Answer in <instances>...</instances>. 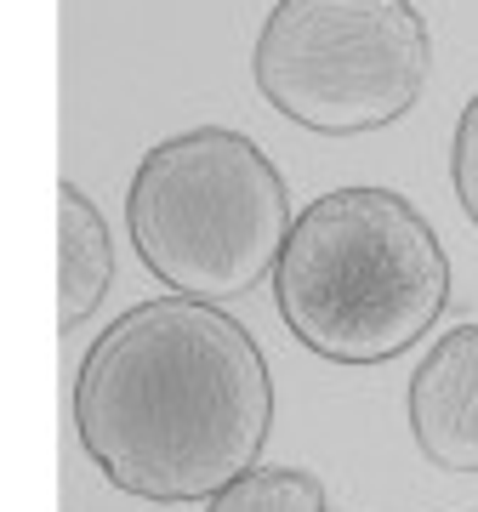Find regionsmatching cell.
<instances>
[{"label":"cell","mask_w":478,"mask_h":512,"mask_svg":"<svg viewBox=\"0 0 478 512\" xmlns=\"http://www.w3.org/2000/svg\"><path fill=\"white\" fill-rule=\"evenodd\" d=\"M205 512H336L325 484L302 467H251L222 495H211Z\"/></svg>","instance_id":"7"},{"label":"cell","mask_w":478,"mask_h":512,"mask_svg":"<svg viewBox=\"0 0 478 512\" xmlns=\"http://www.w3.org/2000/svg\"><path fill=\"white\" fill-rule=\"evenodd\" d=\"M450 177H456V200H461V211L473 217V228H478V92H473V103L461 109V120H456V143H450Z\"/></svg>","instance_id":"8"},{"label":"cell","mask_w":478,"mask_h":512,"mask_svg":"<svg viewBox=\"0 0 478 512\" xmlns=\"http://www.w3.org/2000/svg\"><path fill=\"white\" fill-rule=\"evenodd\" d=\"M251 74L285 120L319 137H359L416 109L433 74V35L410 0H279Z\"/></svg>","instance_id":"4"},{"label":"cell","mask_w":478,"mask_h":512,"mask_svg":"<svg viewBox=\"0 0 478 512\" xmlns=\"http://www.w3.org/2000/svg\"><path fill=\"white\" fill-rule=\"evenodd\" d=\"M126 228L160 285L234 302L279 268L296 217L285 177L245 131L200 126L143 154L126 188Z\"/></svg>","instance_id":"3"},{"label":"cell","mask_w":478,"mask_h":512,"mask_svg":"<svg viewBox=\"0 0 478 512\" xmlns=\"http://www.w3.org/2000/svg\"><path fill=\"white\" fill-rule=\"evenodd\" d=\"M274 382L257 336L200 296L120 313L74 376V433L114 490L205 501L257 467Z\"/></svg>","instance_id":"1"},{"label":"cell","mask_w":478,"mask_h":512,"mask_svg":"<svg viewBox=\"0 0 478 512\" xmlns=\"http://www.w3.org/2000/svg\"><path fill=\"white\" fill-rule=\"evenodd\" d=\"M114 285V239L103 211L69 177L57 183V325L92 319Z\"/></svg>","instance_id":"6"},{"label":"cell","mask_w":478,"mask_h":512,"mask_svg":"<svg viewBox=\"0 0 478 512\" xmlns=\"http://www.w3.org/2000/svg\"><path fill=\"white\" fill-rule=\"evenodd\" d=\"M410 439L444 473H478V319L422 353L410 376Z\"/></svg>","instance_id":"5"},{"label":"cell","mask_w":478,"mask_h":512,"mask_svg":"<svg viewBox=\"0 0 478 512\" xmlns=\"http://www.w3.org/2000/svg\"><path fill=\"white\" fill-rule=\"evenodd\" d=\"M279 319L331 365H387L416 348L450 302V256L433 222L393 188H331L274 268Z\"/></svg>","instance_id":"2"}]
</instances>
